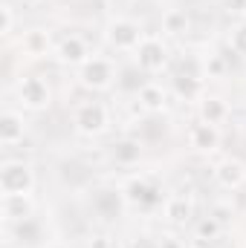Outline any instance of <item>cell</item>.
I'll return each instance as SVG.
<instances>
[{"mask_svg": "<svg viewBox=\"0 0 246 248\" xmlns=\"http://www.w3.org/2000/svg\"><path fill=\"white\" fill-rule=\"evenodd\" d=\"M162 26H165V32H171V35H180L185 26H188V20H185L183 12H168V15L162 17Z\"/></svg>", "mask_w": 246, "mask_h": 248, "instance_id": "8fae6325", "label": "cell"}, {"mask_svg": "<svg viewBox=\"0 0 246 248\" xmlns=\"http://www.w3.org/2000/svg\"><path fill=\"white\" fill-rule=\"evenodd\" d=\"M110 41H113L119 49H130V46H136V44L142 41V32H139L133 23L119 20V23H113V26H110Z\"/></svg>", "mask_w": 246, "mask_h": 248, "instance_id": "52a82bcc", "label": "cell"}, {"mask_svg": "<svg viewBox=\"0 0 246 248\" xmlns=\"http://www.w3.org/2000/svg\"><path fill=\"white\" fill-rule=\"evenodd\" d=\"M142 101H145V107H148V110L162 107V90H159V87H154V84L142 87Z\"/></svg>", "mask_w": 246, "mask_h": 248, "instance_id": "7c38bea8", "label": "cell"}, {"mask_svg": "<svg viewBox=\"0 0 246 248\" xmlns=\"http://www.w3.org/2000/svg\"><path fill=\"white\" fill-rule=\"evenodd\" d=\"M110 78H113V63L107 61V58H93V61H84L81 81H84L87 87L102 90V87H107V84H110Z\"/></svg>", "mask_w": 246, "mask_h": 248, "instance_id": "7a4b0ae2", "label": "cell"}, {"mask_svg": "<svg viewBox=\"0 0 246 248\" xmlns=\"http://www.w3.org/2000/svg\"><path fill=\"white\" fill-rule=\"evenodd\" d=\"M168 240V248H180V243H177V237H165Z\"/></svg>", "mask_w": 246, "mask_h": 248, "instance_id": "e0dca14e", "label": "cell"}, {"mask_svg": "<svg viewBox=\"0 0 246 248\" xmlns=\"http://www.w3.org/2000/svg\"><path fill=\"white\" fill-rule=\"evenodd\" d=\"M84 44L78 41V38H70V41H64L61 46H58V58L64 63H81L84 61Z\"/></svg>", "mask_w": 246, "mask_h": 248, "instance_id": "9c48e42d", "label": "cell"}, {"mask_svg": "<svg viewBox=\"0 0 246 248\" xmlns=\"http://www.w3.org/2000/svg\"><path fill=\"white\" fill-rule=\"evenodd\" d=\"M20 139H23V116L15 113V110H6L3 119H0V141H3L6 147H12V144H18Z\"/></svg>", "mask_w": 246, "mask_h": 248, "instance_id": "5b68a950", "label": "cell"}, {"mask_svg": "<svg viewBox=\"0 0 246 248\" xmlns=\"http://www.w3.org/2000/svg\"><path fill=\"white\" fill-rule=\"evenodd\" d=\"M220 231V225H217V219H206L203 225H200V237H214Z\"/></svg>", "mask_w": 246, "mask_h": 248, "instance_id": "2e32d148", "label": "cell"}, {"mask_svg": "<svg viewBox=\"0 0 246 248\" xmlns=\"http://www.w3.org/2000/svg\"><path fill=\"white\" fill-rule=\"evenodd\" d=\"M0 187L3 196H26L32 190V173L23 162H6L0 170Z\"/></svg>", "mask_w": 246, "mask_h": 248, "instance_id": "6da1fadb", "label": "cell"}, {"mask_svg": "<svg viewBox=\"0 0 246 248\" xmlns=\"http://www.w3.org/2000/svg\"><path fill=\"white\" fill-rule=\"evenodd\" d=\"M23 3H35V0H23Z\"/></svg>", "mask_w": 246, "mask_h": 248, "instance_id": "ac0fdd59", "label": "cell"}, {"mask_svg": "<svg viewBox=\"0 0 246 248\" xmlns=\"http://www.w3.org/2000/svg\"><path fill=\"white\" fill-rule=\"evenodd\" d=\"M191 141H194V147H200V150H211V147L217 144L214 124H197L194 133H191Z\"/></svg>", "mask_w": 246, "mask_h": 248, "instance_id": "ba28073f", "label": "cell"}, {"mask_svg": "<svg viewBox=\"0 0 246 248\" xmlns=\"http://www.w3.org/2000/svg\"><path fill=\"white\" fill-rule=\"evenodd\" d=\"M217 176H220V182H223L226 187H235V185H241V182L246 179V170L238 165V162H226V165H220Z\"/></svg>", "mask_w": 246, "mask_h": 248, "instance_id": "30bf717a", "label": "cell"}, {"mask_svg": "<svg viewBox=\"0 0 246 248\" xmlns=\"http://www.w3.org/2000/svg\"><path fill=\"white\" fill-rule=\"evenodd\" d=\"M139 63L145 66V69H159L162 63H165V49L159 46V41H154V38H145L142 44H139Z\"/></svg>", "mask_w": 246, "mask_h": 248, "instance_id": "8992f818", "label": "cell"}, {"mask_svg": "<svg viewBox=\"0 0 246 248\" xmlns=\"http://www.w3.org/2000/svg\"><path fill=\"white\" fill-rule=\"evenodd\" d=\"M223 113H226V107H223L217 98H209V101L203 104V116H206V124H214L217 119H220V116H223Z\"/></svg>", "mask_w": 246, "mask_h": 248, "instance_id": "4fadbf2b", "label": "cell"}, {"mask_svg": "<svg viewBox=\"0 0 246 248\" xmlns=\"http://www.w3.org/2000/svg\"><path fill=\"white\" fill-rule=\"evenodd\" d=\"M20 101L32 110H41L50 104V90L41 78H23L20 81Z\"/></svg>", "mask_w": 246, "mask_h": 248, "instance_id": "3957f363", "label": "cell"}, {"mask_svg": "<svg viewBox=\"0 0 246 248\" xmlns=\"http://www.w3.org/2000/svg\"><path fill=\"white\" fill-rule=\"evenodd\" d=\"M75 124H78L81 133H99V130H105V124H107V113H105V107H99V104H84V107H78V113H75Z\"/></svg>", "mask_w": 246, "mask_h": 248, "instance_id": "277c9868", "label": "cell"}, {"mask_svg": "<svg viewBox=\"0 0 246 248\" xmlns=\"http://www.w3.org/2000/svg\"><path fill=\"white\" fill-rule=\"evenodd\" d=\"M0 12H3V26H0V32H3V35H9V32H12V20H15V17H12V6L6 3Z\"/></svg>", "mask_w": 246, "mask_h": 248, "instance_id": "9a60e30c", "label": "cell"}, {"mask_svg": "<svg viewBox=\"0 0 246 248\" xmlns=\"http://www.w3.org/2000/svg\"><path fill=\"white\" fill-rule=\"evenodd\" d=\"M168 217L177 219V222L180 219H188V202H171L168 205Z\"/></svg>", "mask_w": 246, "mask_h": 248, "instance_id": "5bb4252c", "label": "cell"}]
</instances>
